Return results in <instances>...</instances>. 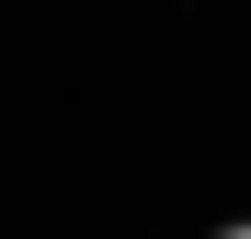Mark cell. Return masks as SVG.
Listing matches in <instances>:
<instances>
[{"instance_id":"obj_1","label":"cell","mask_w":251,"mask_h":239,"mask_svg":"<svg viewBox=\"0 0 251 239\" xmlns=\"http://www.w3.org/2000/svg\"><path fill=\"white\" fill-rule=\"evenodd\" d=\"M217 239H251V228H217Z\"/></svg>"}]
</instances>
